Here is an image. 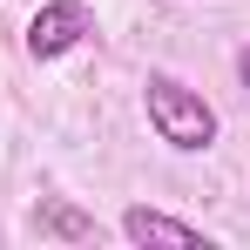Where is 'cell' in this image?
I'll list each match as a JSON object with an SVG mask.
<instances>
[{
	"mask_svg": "<svg viewBox=\"0 0 250 250\" xmlns=\"http://www.w3.org/2000/svg\"><path fill=\"white\" fill-rule=\"evenodd\" d=\"M122 237L128 244H163V250H216L196 223H183V216H169V209H149V203L122 209Z\"/></svg>",
	"mask_w": 250,
	"mask_h": 250,
	"instance_id": "cell-3",
	"label": "cell"
},
{
	"mask_svg": "<svg viewBox=\"0 0 250 250\" xmlns=\"http://www.w3.org/2000/svg\"><path fill=\"white\" fill-rule=\"evenodd\" d=\"M95 34V14H88L82 0H47L41 14L27 21V54L34 61H61L68 47H82Z\"/></svg>",
	"mask_w": 250,
	"mask_h": 250,
	"instance_id": "cell-2",
	"label": "cell"
},
{
	"mask_svg": "<svg viewBox=\"0 0 250 250\" xmlns=\"http://www.w3.org/2000/svg\"><path fill=\"white\" fill-rule=\"evenodd\" d=\"M34 230H47V237H95V223H88L82 209H68L61 196H41V209H34Z\"/></svg>",
	"mask_w": 250,
	"mask_h": 250,
	"instance_id": "cell-4",
	"label": "cell"
},
{
	"mask_svg": "<svg viewBox=\"0 0 250 250\" xmlns=\"http://www.w3.org/2000/svg\"><path fill=\"white\" fill-rule=\"evenodd\" d=\"M142 115L156 128V142H169L176 156H203L216 142V108L203 102V88H189L169 68H149L142 75Z\"/></svg>",
	"mask_w": 250,
	"mask_h": 250,
	"instance_id": "cell-1",
	"label": "cell"
},
{
	"mask_svg": "<svg viewBox=\"0 0 250 250\" xmlns=\"http://www.w3.org/2000/svg\"><path fill=\"white\" fill-rule=\"evenodd\" d=\"M237 82H244V95H250V47L237 54Z\"/></svg>",
	"mask_w": 250,
	"mask_h": 250,
	"instance_id": "cell-5",
	"label": "cell"
}]
</instances>
